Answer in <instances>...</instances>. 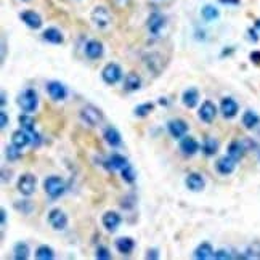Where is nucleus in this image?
Listing matches in <instances>:
<instances>
[{
    "instance_id": "f257e3e1",
    "label": "nucleus",
    "mask_w": 260,
    "mask_h": 260,
    "mask_svg": "<svg viewBox=\"0 0 260 260\" xmlns=\"http://www.w3.org/2000/svg\"><path fill=\"white\" fill-rule=\"evenodd\" d=\"M18 106L23 109L24 113H34L39 106V96L34 88H26L18 96Z\"/></svg>"
},
{
    "instance_id": "f03ea898",
    "label": "nucleus",
    "mask_w": 260,
    "mask_h": 260,
    "mask_svg": "<svg viewBox=\"0 0 260 260\" xmlns=\"http://www.w3.org/2000/svg\"><path fill=\"white\" fill-rule=\"evenodd\" d=\"M43 188H45V193H47L51 199H56L66 191V183H64V180L61 177H58V175H50V177L45 178Z\"/></svg>"
},
{
    "instance_id": "7ed1b4c3",
    "label": "nucleus",
    "mask_w": 260,
    "mask_h": 260,
    "mask_svg": "<svg viewBox=\"0 0 260 260\" xmlns=\"http://www.w3.org/2000/svg\"><path fill=\"white\" fill-rule=\"evenodd\" d=\"M81 119L90 127H96L103 122V113L93 105H87L81 109Z\"/></svg>"
},
{
    "instance_id": "20e7f679",
    "label": "nucleus",
    "mask_w": 260,
    "mask_h": 260,
    "mask_svg": "<svg viewBox=\"0 0 260 260\" xmlns=\"http://www.w3.org/2000/svg\"><path fill=\"white\" fill-rule=\"evenodd\" d=\"M101 79L108 86H114L122 79V69L118 63H108L101 71Z\"/></svg>"
},
{
    "instance_id": "39448f33",
    "label": "nucleus",
    "mask_w": 260,
    "mask_h": 260,
    "mask_svg": "<svg viewBox=\"0 0 260 260\" xmlns=\"http://www.w3.org/2000/svg\"><path fill=\"white\" fill-rule=\"evenodd\" d=\"M36 186H37V178L32 173H23L21 177L18 178V191L24 194V196L34 194Z\"/></svg>"
},
{
    "instance_id": "423d86ee",
    "label": "nucleus",
    "mask_w": 260,
    "mask_h": 260,
    "mask_svg": "<svg viewBox=\"0 0 260 260\" xmlns=\"http://www.w3.org/2000/svg\"><path fill=\"white\" fill-rule=\"evenodd\" d=\"M48 223L55 231H63L68 226V216L61 209H51L48 214Z\"/></svg>"
},
{
    "instance_id": "0eeeda50",
    "label": "nucleus",
    "mask_w": 260,
    "mask_h": 260,
    "mask_svg": "<svg viewBox=\"0 0 260 260\" xmlns=\"http://www.w3.org/2000/svg\"><path fill=\"white\" fill-rule=\"evenodd\" d=\"M92 21L96 28L105 29L111 24V13H109L108 8H105V6H96V8L92 11Z\"/></svg>"
},
{
    "instance_id": "6e6552de",
    "label": "nucleus",
    "mask_w": 260,
    "mask_h": 260,
    "mask_svg": "<svg viewBox=\"0 0 260 260\" xmlns=\"http://www.w3.org/2000/svg\"><path fill=\"white\" fill-rule=\"evenodd\" d=\"M198 116H199L201 121L206 122V124H211V122H214V119H216V116H217V106L214 105L212 101L206 100L203 105H201L199 111H198Z\"/></svg>"
},
{
    "instance_id": "1a4fd4ad",
    "label": "nucleus",
    "mask_w": 260,
    "mask_h": 260,
    "mask_svg": "<svg viewBox=\"0 0 260 260\" xmlns=\"http://www.w3.org/2000/svg\"><path fill=\"white\" fill-rule=\"evenodd\" d=\"M47 92L50 95V98L55 101H63L68 96V88L58 81H51L47 84Z\"/></svg>"
},
{
    "instance_id": "9d476101",
    "label": "nucleus",
    "mask_w": 260,
    "mask_h": 260,
    "mask_svg": "<svg viewBox=\"0 0 260 260\" xmlns=\"http://www.w3.org/2000/svg\"><path fill=\"white\" fill-rule=\"evenodd\" d=\"M167 130L173 138H183L188 133V124L183 119H172V121H169Z\"/></svg>"
},
{
    "instance_id": "9b49d317",
    "label": "nucleus",
    "mask_w": 260,
    "mask_h": 260,
    "mask_svg": "<svg viewBox=\"0 0 260 260\" xmlns=\"http://www.w3.org/2000/svg\"><path fill=\"white\" fill-rule=\"evenodd\" d=\"M185 185L186 188L190 191L193 193H199V191H203L204 190V186H206V180L204 177L201 173H196V172H193L190 173L188 177L185 178Z\"/></svg>"
},
{
    "instance_id": "f8f14e48",
    "label": "nucleus",
    "mask_w": 260,
    "mask_h": 260,
    "mask_svg": "<svg viewBox=\"0 0 260 260\" xmlns=\"http://www.w3.org/2000/svg\"><path fill=\"white\" fill-rule=\"evenodd\" d=\"M220 111H222V116L225 119H233L238 114L239 106H238V103L233 98H230V96H225V98L222 100V103H220Z\"/></svg>"
},
{
    "instance_id": "ddd939ff",
    "label": "nucleus",
    "mask_w": 260,
    "mask_h": 260,
    "mask_svg": "<svg viewBox=\"0 0 260 260\" xmlns=\"http://www.w3.org/2000/svg\"><path fill=\"white\" fill-rule=\"evenodd\" d=\"M236 162L231 158V156H222L217 162H216V169H217V172L218 173H222V175H230L235 172V169H236Z\"/></svg>"
},
{
    "instance_id": "4468645a",
    "label": "nucleus",
    "mask_w": 260,
    "mask_h": 260,
    "mask_svg": "<svg viewBox=\"0 0 260 260\" xmlns=\"http://www.w3.org/2000/svg\"><path fill=\"white\" fill-rule=\"evenodd\" d=\"M164 26H166V18L162 16L161 13H151V15H149L146 21V28L153 36H158Z\"/></svg>"
},
{
    "instance_id": "2eb2a0df",
    "label": "nucleus",
    "mask_w": 260,
    "mask_h": 260,
    "mask_svg": "<svg viewBox=\"0 0 260 260\" xmlns=\"http://www.w3.org/2000/svg\"><path fill=\"white\" fill-rule=\"evenodd\" d=\"M101 223H103V226L108 230V231H116L121 226V223H122V217L119 216L118 212H114V211H109V212H106L105 216H103V218H101Z\"/></svg>"
},
{
    "instance_id": "dca6fc26",
    "label": "nucleus",
    "mask_w": 260,
    "mask_h": 260,
    "mask_svg": "<svg viewBox=\"0 0 260 260\" xmlns=\"http://www.w3.org/2000/svg\"><path fill=\"white\" fill-rule=\"evenodd\" d=\"M19 18H21V21L31 29H41L42 28V18L36 11L26 10V11L21 13V15H19Z\"/></svg>"
},
{
    "instance_id": "f3484780",
    "label": "nucleus",
    "mask_w": 260,
    "mask_h": 260,
    "mask_svg": "<svg viewBox=\"0 0 260 260\" xmlns=\"http://www.w3.org/2000/svg\"><path fill=\"white\" fill-rule=\"evenodd\" d=\"M201 149L199 143L193 136H183L180 141V151L183 156H194Z\"/></svg>"
},
{
    "instance_id": "a211bd4d",
    "label": "nucleus",
    "mask_w": 260,
    "mask_h": 260,
    "mask_svg": "<svg viewBox=\"0 0 260 260\" xmlns=\"http://www.w3.org/2000/svg\"><path fill=\"white\" fill-rule=\"evenodd\" d=\"M103 138H105V141L111 148H118L122 145V136L119 133V130L113 126H108L105 130H103Z\"/></svg>"
},
{
    "instance_id": "6ab92c4d",
    "label": "nucleus",
    "mask_w": 260,
    "mask_h": 260,
    "mask_svg": "<svg viewBox=\"0 0 260 260\" xmlns=\"http://www.w3.org/2000/svg\"><path fill=\"white\" fill-rule=\"evenodd\" d=\"M103 51H105V47H103V43L100 41H88L86 43V55L88 60H98V58L103 56Z\"/></svg>"
},
{
    "instance_id": "aec40b11",
    "label": "nucleus",
    "mask_w": 260,
    "mask_h": 260,
    "mask_svg": "<svg viewBox=\"0 0 260 260\" xmlns=\"http://www.w3.org/2000/svg\"><path fill=\"white\" fill-rule=\"evenodd\" d=\"M11 143L15 146H18L19 149H23L24 146H28L31 143V133L26 132L24 129H19V130H15L11 135Z\"/></svg>"
},
{
    "instance_id": "412c9836",
    "label": "nucleus",
    "mask_w": 260,
    "mask_h": 260,
    "mask_svg": "<svg viewBox=\"0 0 260 260\" xmlns=\"http://www.w3.org/2000/svg\"><path fill=\"white\" fill-rule=\"evenodd\" d=\"M116 249L121 252L122 256H129L132 254L135 249V241L130 236H122L119 239H116Z\"/></svg>"
},
{
    "instance_id": "4be33fe9",
    "label": "nucleus",
    "mask_w": 260,
    "mask_h": 260,
    "mask_svg": "<svg viewBox=\"0 0 260 260\" xmlns=\"http://www.w3.org/2000/svg\"><path fill=\"white\" fill-rule=\"evenodd\" d=\"M246 143L244 141H239V140H233L230 145H228V154L231 156L235 161H241L246 154Z\"/></svg>"
},
{
    "instance_id": "5701e85b",
    "label": "nucleus",
    "mask_w": 260,
    "mask_h": 260,
    "mask_svg": "<svg viewBox=\"0 0 260 260\" xmlns=\"http://www.w3.org/2000/svg\"><path fill=\"white\" fill-rule=\"evenodd\" d=\"M103 164H105V167L108 169V171H116V169H119V171H121V169L124 166H127L129 162H127V159L122 154L114 153V154L109 156V158L103 162Z\"/></svg>"
},
{
    "instance_id": "b1692460",
    "label": "nucleus",
    "mask_w": 260,
    "mask_h": 260,
    "mask_svg": "<svg viewBox=\"0 0 260 260\" xmlns=\"http://www.w3.org/2000/svg\"><path fill=\"white\" fill-rule=\"evenodd\" d=\"M141 87V77L136 73H127V76L124 77V88L127 92H136Z\"/></svg>"
},
{
    "instance_id": "393cba45",
    "label": "nucleus",
    "mask_w": 260,
    "mask_h": 260,
    "mask_svg": "<svg viewBox=\"0 0 260 260\" xmlns=\"http://www.w3.org/2000/svg\"><path fill=\"white\" fill-rule=\"evenodd\" d=\"M42 37H43V41H47L50 43H55V45H60V43L64 42L63 34L60 32V29H56V28H47L43 31Z\"/></svg>"
},
{
    "instance_id": "a878e982",
    "label": "nucleus",
    "mask_w": 260,
    "mask_h": 260,
    "mask_svg": "<svg viewBox=\"0 0 260 260\" xmlns=\"http://www.w3.org/2000/svg\"><path fill=\"white\" fill-rule=\"evenodd\" d=\"M181 101H183V105L186 108H194L198 105V101H199V92L196 88L185 90L183 95H181Z\"/></svg>"
},
{
    "instance_id": "bb28decb",
    "label": "nucleus",
    "mask_w": 260,
    "mask_h": 260,
    "mask_svg": "<svg viewBox=\"0 0 260 260\" xmlns=\"http://www.w3.org/2000/svg\"><path fill=\"white\" fill-rule=\"evenodd\" d=\"M214 257V249L209 243H201L196 249H194V259L198 260H207Z\"/></svg>"
},
{
    "instance_id": "cd10ccee",
    "label": "nucleus",
    "mask_w": 260,
    "mask_h": 260,
    "mask_svg": "<svg viewBox=\"0 0 260 260\" xmlns=\"http://www.w3.org/2000/svg\"><path fill=\"white\" fill-rule=\"evenodd\" d=\"M201 151H203L206 156H214L217 154L218 151V141L216 138H212V136H206L203 145H201Z\"/></svg>"
},
{
    "instance_id": "c85d7f7f",
    "label": "nucleus",
    "mask_w": 260,
    "mask_h": 260,
    "mask_svg": "<svg viewBox=\"0 0 260 260\" xmlns=\"http://www.w3.org/2000/svg\"><path fill=\"white\" fill-rule=\"evenodd\" d=\"M259 124H260V118H259V114H256L254 111L248 109V111L243 114V126L248 130L256 129Z\"/></svg>"
},
{
    "instance_id": "c756f323",
    "label": "nucleus",
    "mask_w": 260,
    "mask_h": 260,
    "mask_svg": "<svg viewBox=\"0 0 260 260\" xmlns=\"http://www.w3.org/2000/svg\"><path fill=\"white\" fill-rule=\"evenodd\" d=\"M18 122L21 129H24L26 132H34L36 130V121L34 118L29 114V113H24V114H19L18 116Z\"/></svg>"
},
{
    "instance_id": "7c9ffc66",
    "label": "nucleus",
    "mask_w": 260,
    "mask_h": 260,
    "mask_svg": "<svg viewBox=\"0 0 260 260\" xmlns=\"http://www.w3.org/2000/svg\"><path fill=\"white\" fill-rule=\"evenodd\" d=\"M29 246L23 243V241H19L15 244V248H13V256H15L16 260H26V259H29Z\"/></svg>"
},
{
    "instance_id": "2f4dec72",
    "label": "nucleus",
    "mask_w": 260,
    "mask_h": 260,
    "mask_svg": "<svg viewBox=\"0 0 260 260\" xmlns=\"http://www.w3.org/2000/svg\"><path fill=\"white\" fill-rule=\"evenodd\" d=\"M36 259H39V260H51V259H55V251L51 249L50 246L42 244V246H39L37 251H36Z\"/></svg>"
},
{
    "instance_id": "473e14b6",
    "label": "nucleus",
    "mask_w": 260,
    "mask_h": 260,
    "mask_svg": "<svg viewBox=\"0 0 260 260\" xmlns=\"http://www.w3.org/2000/svg\"><path fill=\"white\" fill-rule=\"evenodd\" d=\"M154 111V103H141L135 109H133V114L138 116V118H146L148 114H151Z\"/></svg>"
},
{
    "instance_id": "72a5a7b5",
    "label": "nucleus",
    "mask_w": 260,
    "mask_h": 260,
    "mask_svg": "<svg viewBox=\"0 0 260 260\" xmlns=\"http://www.w3.org/2000/svg\"><path fill=\"white\" fill-rule=\"evenodd\" d=\"M218 15L220 13L214 5H206L203 6V10H201V16H203L206 21H214V19L218 18Z\"/></svg>"
},
{
    "instance_id": "f704fd0d",
    "label": "nucleus",
    "mask_w": 260,
    "mask_h": 260,
    "mask_svg": "<svg viewBox=\"0 0 260 260\" xmlns=\"http://www.w3.org/2000/svg\"><path fill=\"white\" fill-rule=\"evenodd\" d=\"M121 175H122V180L127 181V183H133V181L136 180V173H135L133 167L130 164H127V166H124L121 169Z\"/></svg>"
},
{
    "instance_id": "c9c22d12",
    "label": "nucleus",
    "mask_w": 260,
    "mask_h": 260,
    "mask_svg": "<svg viewBox=\"0 0 260 260\" xmlns=\"http://www.w3.org/2000/svg\"><path fill=\"white\" fill-rule=\"evenodd\" d=\"M5 156H6V159H8L10 162H15V161H18L19 158H21V153H19V148L11 143L10 146L5 148Z\"/></svg>"
},
{
    "instance_id": "e433bc0d",
    "label": "nucleus",
    "mask_w": 260,
    "mask_h": 260,
    "mask_svg": "<svg viewBox=\"0 0 260 260\" xmlns=\"http://www.w3.org/2000/svg\"><path fill=\"white\" fill-rule=\"evenodd\" d=\"M95 257L98 260H109L111 259V252L106 248V246H98L95 251Z\"/></svg>"
},
{
    "instance_id": "4c0bfd02",
    "label": "nucleus",
    "mask_w": 260,
    "mask_h": 260,
    "mask_svg": "<svg viewBox=\"0 0 260 260\" xmlns=\"http://www.w3.org/2000/svg\"><path fill=\"white\" fill-rule=\"evenodd\" d=\"M15 207H16V209H21V212H24V214H29L31 209H32V204L29 203L28 199H26V201H23L21 204H18V203H16Z\"/></svg>"
},
{
    "instance_id": "58836bf2",
    "label": "nucleus",
    "mask_w": 260,
    "mask_h": 260,
    "mask_svg": "<svg viewBox=\"0 0 260 260\" xmlns=\"http://www.w3.org/2000/svg\"><path fill=\"white\" fill-rule=\"evenodd\" d=\"M214 259H217V260H225V259H233V256L230 254L228 251L220 249V251H217V252H214Z\"/></svg>"
},
{
    "instance_id": "ea45409f",
    "label": "nucleus",
    "mask_w": 260,
    "mask_h": 260,
    "mask_svg": "<svg viewBox=\"0 0 260 260\" xmlns=\"http://www.w3.org/2000/svg\"><path fill=\"white\" fill-rule=\"evenodd\" d=\"M6 126H8V116H6L5 111H2L0 113V127L5 129Z\"/></svg>"
},
{
    "instance_id": "a19ab883",
    "label": "nucleus",
    "mask_w": 260,
    "mask_h": 260,
    "mask_svg": "<svg viewBox=\"0 0 260 260\" xmlns=\"http://www.w3.org/2000/svg\"><path fill=\"white\" fill-rule=\"evenodd\" d=\"M146 259H148V260H156V259H159V252H158V249H149V251H148V254H146Z\"/></svg>"
},
{
    "instance_id": "79ce46f5",
    "label": "nucleus",
    "mask_w": 260,
    "mask_h": 260,
    "mask_svg": "<svg viewBox=\"0 0 260 260\" xmlns=\"http://www.w3.org/2000/svg\"><path fill=\"white\" fill-rule=\"evenodd\" d=\"M249 58L254 64H260V51H252Z\"/></svg>"
},
{
    "instance_id": "37998d69",
    "label": "nucleus",
    "mask_w": 260,
    "mask_h": 260,
    "mask_svg": "<svg viewBox=\"0 0 260 260\" xmlns=\"http://www.w3.org/2000/svg\"><path fill=\"white\" fill-rule=\"evenodd\" d=\"M223 5H239V0H218Z\"/></svg>"
},
{
    "instance_id": "c03bdc74",
    "label": "nucleus",
    "mask_w": 260,
    "mask_h": 260,
    "mask_svg": "<svg viewBox=\"0 0 260 260\" xmlns=\"http://www.w3.org/2000/svg\"><path fill=\"white\" fill-rule=\"evenodd\" d=\"M0 217H2V226L6 225V211L5 209H0Z\"/></svg>"
},
{
    "instance_id": "a18cd8bd",
    "label": "nucleus",
    "mask_w": 260,
    "mask_h": 260,
    "mask_svg": "<svg viewBox=\"0 0 260 260\" xmlns=\"http://www.w3.org/2000/svg\"><path fill=\"white\" fill-rule=\"evenodd\" d=\"M249 36H251V39H252V41H254V42H257V41H259L257 32H256L254 29H249Z\"/></svg>"
},
{
    "instance_id": "49530a36",
    "label": "nucleus",
    "mask_w": 260,
    "mask_h": 260,
    "mask_svg": "<svg viewBox=\"0 0 260 260\" xmlns=\"http://www.w3.org/2000/svg\"><path fill=\"white\" fill-rule=\"evenodd\" d=\"M2 100H0V105H2V108H5V105H6V93L5 92H2Z\"/></svg>"
}]
</instances>
